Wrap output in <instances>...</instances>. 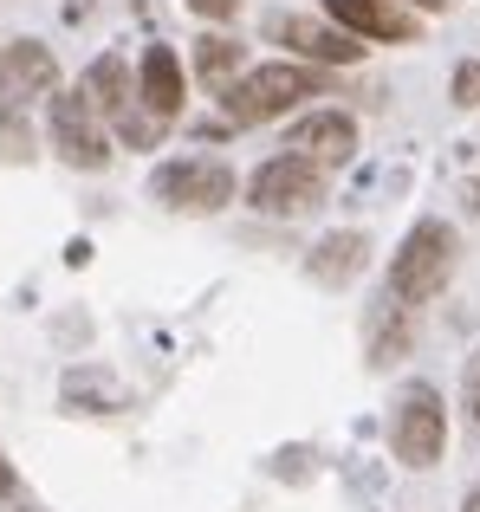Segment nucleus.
I'll return each mask as SVG.
<instances>
[{
    "mask_svg": "<svg viewBox=\"0 0 480 512\" xmlns=\"http://www.w3.org/2000/svg\"><path fill=\"white\" fill-rule=\"evenodd\" d=\"M409 350V305L377 299L370 305V363H396Z\"/></svg>",
    "mask_w": 480,
    "mask_h": 512,
    "instance_id": "obj_14",
    "label": "nucleus"
},
{
    "mask_svg": "<svg viewBox=\"0 0 480 512\" xmlns=\"http://www.w3.org/2000/svg\"><path fill=\"white\" fill-rule=\"evenodd\" d=\"M286 150L305 156L312 169H338V163H351V156H357V124L344 111H312L299 130H292Z\"/></svg>",
    "mask_w": 480,
    "mask_h": 512,
    "instance_id": "obj_9",
    "label": "nucleus"
},
{
    "mask_svg": "<svg viewBox=\"0 0 480 512\" xmlns=\"http://www.w3.org/2000/svg\"><path fill=\"white\" fill-rule=\"evenodd\" d=\"M474 422H480V370H474Z\"/></svg>",
    "mask_w": 480,
    "mask_h": 512,
    "instance_id": "obj_21",
    "label": "nucleus"
},
{
    "mask_svg": "<svg viewBox=\"0 0 480 512\" xmlns=\"http://www.w3.org/2000/svg\"><path fill=\"white\" fill-rule=\"evenodd\" d=\"M396 7H422V13H442L448 0H396Z\"/></svg>",
    "mask_w": 480,
    "mask_h": 512,
    "instance_id": "obj_18",
    "label": "nucleus"
},
{
    "mask_svg": "<svg viewBox=\"0 0 480 512\" xmlns=\"http://www.w3.org/2000/svg\"><path fill=\"white\" fill-rule=\"evenodd\" d=\"M137 104H143V117H156V124H176V111H182V59L169 46H150L143 52V65H137Z\"/></svg>",
    "mask_w": 480,
    "mask_h": 512,
    "instance_id": "obj_11",
    "label": "nucleus"
},
{
    "mask_svg": "<svg viewBox=\"0 0 480 512\" xmlns=\"http://www.w3.org/2000/svg\"><path fill=\"white\" fill-rule=\"evenodd\" d=\"M455 104H461V111H474V104H480V59L455 65Z\"/></svg>",
    "mask_w": 480,
    "mask_h": 512,
    "instance_id": "obj_16",
    "label": "nucleus"
},
{
    "mask_svg": "<svg viewBox=\"0 0 480 512\" xmlns=\"http://www.w3.org/2000/svg\"><path fill=\"white\" fill-rule=\"evenodd\" d=\"M85 104L98 111V124L111 117L117 130H124V143H137V150H150L156 137H163V124L156 117H137V78H130V65L117 59V52H104V59L85 65Z\"/></svg>",
    "mask_w": 480,
    "mask_h": 512,
    "instance_id": "obj_3",
    "label": "nucleus"
},
{
    "mask_svg": "<svg viewBox=\"0 0 480 512\" xmlns=\"http://www.w3.org/2000/svg\"><path fill=\"white\" fill-rule=\"evenodd\" d=\"M461 512H480V487H474V493H468V500H461Z\"/></svg>",
    "mask_w": 480,
    "mask_h": 512,
    "instance_id": "obj_19",
    "label": "nucleus"
},
{
    "mask_svg": "<svg viewBox=\"0 0 480 512\" xmlns=\"http://www.w3.org/2000/svg\"><path fill=\"white\" fill-rule=\"evenodd\" d=\"M325 85V72L318 65H253L247 78H234L228 85V124H273V117H286L299 98H312V91Z\"/></svg>",
    "mask_w": 480,
    "mask_h": 512,
    "instance_id": "obj_2",
    "label": "nucleus"
},
{
    "mask_svg": "<svg viewBox=\"0 0 480 512\" xmlns=\"http://www.w3.org/2000/svg\"><path fill=\"white\" fill-rule=\"evenodd\" d=\"M234 72H240V39H228V33H202L195 39V78H202V85L228 91Z\"/></svg>",
    "mask_w": 480,
    "mask_h": 512,
    "instance_id": "obj_15",
    "label": "nucleus"
},
{
    "mask_svg": "<svg viewBox=\"0 0 480 512\" xmlns=\"http://www.w3.org/2000/svg\"><path fill=\"white\" fill-rule=\"evenodd\" d=\"M390 448L403 467H435L448 448V409L435 396V383H409L396 396V415H390Z\"/></svg>",
    "mask_w": 480,
    "mask_h": 512,
    "instance_id": "obj_4",
    "label": "nucleus"
},
{
    "mask_svg": "<svg viewBox=\"0 0 480 512\" xmlns=\"http://www.w3.org/2000/svg\"><path fill=\"white\" fill-rule=\"evenodd\" d=\"M273 33H279V46L299 52V65H318V72H331V65H357V59H364V39H351L344 26H312V20H299V13H286V20H279Z\"/></svg>",
    "mask_w": 480,
    "mask_h": 512,
    "instance_id": "obj_8",
    "label": "nucleus"
},
{
    "mask_svg": "<svg viewBox=\"0 0 480 512\" xmlns=\"http://www.w3.org/2000/svg\"><path fill=\"white\" fill-rule=\"evenodd\" d=\"M7 487H13V467H7V461H0V493H7Z\"/></svg>",
    "mask_w": 480,
    "mask_h": 512,
    "instance_id": "obj_20",
    "label": "nucleus"
},
{
    "mask_svg": "<svg viewBox=\"0 0 480 512\" xmlns=\"http://www.w3.org/2000/svg\"><path fill=\"white\" fill-rule=\"evenodd\" d=\"M150 195L182 214H215L234 195V169L221 156H176V163H163L150 175Z\"/></svg>",
    "mask_w": 480,
    "mask_h": 512,
    "instance_id": "obj_5",
    "label": "nucleus"
},
{
    "mask_svg": "<svg viewBox=\"0 0 480 512\" xmlns=\"http://www.w3.org/2000/svg\"><path fill=\"white\" fill-rule=\"evenodd\" d=\"M52 78H59V65H52V52L39 46V39L0 46V98L7 104H26V98H39V91H52Z\"/></svg>",
    "mask_w": 480,
    "mask_h": 512,
    "instance_id": "obj_12",
    "label": "nucleus"
},
{
    "mask_svg": "<svg viewBox=\"0 0 480 512\" xmlns=\"http://www.w3.org/2000/svg\"><path fill=\"white\" fill-rule=\"evenodd\" d=\"M325 201V175H318L305 156H273V163H260L253 169V182H247V208L253 214H305V208H318Z\"/></svg>",
    "mask_w": 480,
    "mask_h": 512,
    "instance_id": "obj_6",
    "label": "nucleus"
},
{
    "mask_svg": "<svg viewBox=\"0 0 480 512\" xmlns=\"http://www.w3.org/2000/svg\"><path fill=\"white\" fill-rule=\"evenodd\" d=\"M455 260H461V240L448 221H416L403 234V247H396L390 260V299L396 305H429L435 292L455 279Z\"/></svg>",
    "mask_w": 480,
    "mask_h": 512,
    "instance_id": "obj_1",
    "label": "nucleus"
},
{
    "mask_svg": "<svg viewBox=\"0 0 480 512\" xmlns=\"http://www.w3.org/2000/svg\"><path fill=\"white\" fill-rule=\"evenodd\" d=\"M195 13H202V20H228V13L240 7V0H189Z\"/></svg>",
    "mask_w": 480,
    "mask_h": 512,
    "instance_id": "obj_17",
    "label": "nucleus"
},
{
    "mask_svg": "<svg viewBox=\"0 0 480 512\" xmlns=\"http://www.w3.org/2000/svg\"><path fill=\"white\" fill-rule=\"evenodd\" d=\"M46 130H52V156L72 163V169H104V156H111L104 124H98V111L85 104V91H52Z\"/></svg>",
    "mask_w": 480,
    "mask_h": 512,
    "instance_id": "obj_7",
    "label": "nucleus"
},
{
    "mask_svg": "<svg viewBox=\"0 0 480 512\" xmlns=\"http://www.w3.org/2000/svg\"><path fill=\"white\" fill-rule=\"evenodd\" d=\"M325 13L344 26L351 39H416V13L396 0H325Z\"/></svg>",
    "mask_w": 480,
    "mask_h": 512,
    "instance_id": "obj_10",
    "label": "nucleus"
},
{
    "mask_svg": "<svg viewBox=\"0 0 480 512\" xmlns=\"http://www.w3.org/2000/svg\"><path fill=\"white\" fill-rule=\"evenodd\" d=\"M85 7H91V0H72V13H85Z\"/></svg>",
    "mask_w": 480,
    "mask_h": 512,
    "instance_id": "obj_22",
    "label": "nucleus"
},
{
    "mask_svg": "<svg viewBox=\"0 0 480 512\" xmlns=\"http://www.w3.org/2000/svg\"><path fill=\"white\" fill-rule=\"evenodd\" d=\"M364 273V234H325L312 253V279L318 286H351Z\"/></svg>",
    "mask_w": 480,
    "mask_h": 512,
    "instance_id": "obj_13",
    "label": "nucleus"
}]
</instances>
